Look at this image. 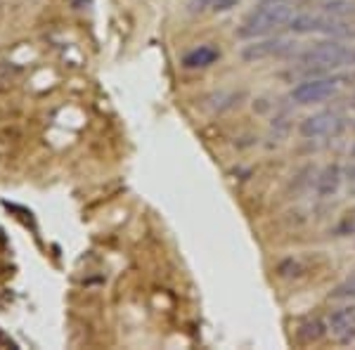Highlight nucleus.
<instances>
[{"label": "nucleus", "instance_id": "f03ea898", "mask_svg": "<svg viewBox=\"0 0 355 350\" xmlns=\"http://www.w3.org/2000/svg\"><path fill=\"white\" fill-rule=\"evenodd\" d=\"M294 17V8L287 0H270L261 5L244 19L241 29H237L239 38H263V36H270L272 31L279 26H289V19Z\"/></svg>", "mask_w": 355, "mask_h": 350}, {"label": "nucleus", "instance_id": "6e6552de", "mask_svg": "<svg viewBox=\"0 0 355 350\" xmlns=\"http://www.w3.org/2000/svg\"><path fill=\"white\" fill-rule=\"evenodd\" d=\"M220 60V50L213 45H199L195 50H190L182 57V67L185 69H206L211 65H216Z\"/></svg>", "mask_w": 355, "mask_h": 350}, {"label": "nucleus", "instance_id": "9b49d317", "mask_svg": "<svg viewBox=\"0 0 355 350\" xmlns=\"http://www.w3.org/2000/svg\"><path fill=\"white\" fill-rule=\"evenodd\" d=\"M330 331V329H327V325L322 320H308V322H303V325H301V329H299V336L303 338L305 343H313V341H320L322 336H325V334Z\"/></svg>", "mask_w": 355, "mask_h": 350}, {"label": "nucleus", "instance_id": "7ed1b4c3", "mask_svg": "<svg viewBox=\"0 0 355 350\" xmlns=\"http://www.w3.org/2000/svg\"><path fill=\"white\" fill-rule=\"evenodd\" d=\"M299 62L308 69H317V71H334V69H346L355 67V45L346 43V40L327 38L322 43L310 45L308 50L299 52Z\"/></svg>", "mask_w": 355, "mask_h": 350}, {"label": "nucleus", "instance_id": "f257e3e1", "mask_svg": "<svg viewBox=\"0 0 355 350\" xmlns=\"http://www.w3.org/2000/svg\"><path fill=\"white\" fill-rule=\"evenodd\" d=\"M289 29L296 36H325L336 40H353L355 24L346 17H334L325 12H299L289 19Z\"/></svg>", "mask_w": 355, "mask_h": 350}, {"label": "nucleus", "instance_id": "9d476101", "mask_svg": "<svg viewBox=\"0 0 355 350\" xmlns=\"http://www.w3.org/2000/svg\"><path fill=\"white\" fill-rule=\"evenodd\" d=\"M320 12L334 14V17H355V0H322Z\"/></svg>", "mask_w": 355, "mask_h": 350}, {"label": "nucleus", "instance_id": "6ab92c4d", "mask_svg": "<svg viewBox=\"0 0 355 350\" xmlns=\"http://www.w3.org/2000/svg\"><path fill=\"white\" fill-rule=\"evenodd\" d=\"M353 126H355V124H353Z\"/></svg>", "mask_w": 355, "mask_h": 350}, {"label": "nucleus", "instance_id": "20e7f679", "mask_svg": "<svg viewBox=\"0 0 355 350\" xmlns=\"http://www.w3.org/2000/svg\"><path fill=\"white\" fill-rule=\"evenodd\" d=\"M299 50V43L294 38H284V36H263V38H254L249 45L241 47V60L244 62H261V60H272V57H292Z\"/></svg>", "mask_w": 355, "mask_h": 350}, {"label": "nucleus", "instance_id": "39448f33", "mask_svg": "<svg viewBox=\"0 0 355 350\" xmlns=\"http://www.w3.org/2000/svg\"><path fill=\"white\" fill-rule=\"evenodd\" d=\"M338 88H341V81L336 76H313L301 81L299 86H294L289 97H292V102L305 107V104H317L330 100L332 95H336Z\"/></svg>", "mask_w": 355, "mask_h": 350}, {"label": "nucleus", "instance_id": "ddd939ff", "mask_svg": "<svg viewBox=\"0 0 355 350\" xmlns=\"http://www.w3.org/2000/svg\"><path fill=\"white\" fill-rule=\"evenodd\" d=\"M336 230H338V235H355V206L343 215V220L338 222Z\"/></svg>", "mask_w": 355, "mask_h": 350}, {"label": "nucleus", "instance_id": "a211bd4d", "mask_svg": "<svg viewBox=\"0 0 355 350\" xmlns=\"http://www.w3.org/2000/svg\"><path fill=\"white\" fill-rule=\"evenodd\" d=\"M353 100H355V95H353Z\"/></svg>", "mask_w": 355, "mask_h": 350}, {"label": "nucleus", "instance_id": "f8f14e48", "mask_svg": "<svg viewBox=\"0 0 355 350\" xmlns=\"http://www.w3.org/2000/svg\"><path fill=\"white\" fill-rule=\"evenodd\" d=\"M332 299L334 301H355V275L348 277L346 282H341L332 291Z\"/></svg>", "mask_w": 355, "mask_h": 350}, {"label": "nucleus", "instance_id": "2eb2a0df", "mask_svg": "<svg viewBox=\"0 0 355 350\" xmlns=\"http://www.w3.org/2000/svg\"><path fill=\"white\" fill-rule=\"evenodd\" d=\"M211 5H213V0H192L187 8H190L192 14H197V12H204L206 8H211Z\"/></svg>", "mask_w": 355, "mask_h": 350}, {"label": "nucleus", "instance_id": "f3484780", "mask_svg": "<svg viewBox=\"0 0 355 350\" xmlns=\"http://www.w3.org/2000/svg\"><path fill=\"white\" fill-rule=\"evenodd\" d=\"M351 156H353V159H355V145H353V147H351Z\"/></svg>", "mask_w": 355, "mask_h": 350}, {"label": "nucleus", "instance_id": "4468645a", "mask_svg": "<svg viewBox=\"0 0 355 350\" xmlns=\"http://www.w3.org/2000/svg\"><path fill=\"white\" fill-rule=\"evenodd\" d=\"M237 5H239V0H213L211 10L213 12H230Z\"/></svg>", "mask_w": 355, "mask_h": 350}, {"label": "nucleus", "instance_id": "dca6fc26", "mask_svg": "<svg viewBox=\"0 0 355 350\" xmlns=\"http://www.w3.org/2000/svg\"><path fill=\"white\" fill-rule=\"evenodd\" d=\"M343 173H346V180H351V183H355V161H353L351 166H348Z\"/></svg>", "mask_w": 355, "mask_h": 350}, {"label": "nucleus", "instance_id": "1a4fd4ad", "mask_svg": "<svg viewBox=\"0 0 355 350\" xmlns=\"http://www.w3.org/2000/svg\"><path fill=\"white\" fill-rule=\"evenodd\" d=\"M341 178H346V173L338 166H330L322 171V175L317 178V194L320 197H332L341 185Z\"/></svg>", "mask_w": 355, "mask_h": 350}, {"label": "nucleus", "instance_id": "0eeeda50", "mask_svg": "<svg viewBox=\"0 0 355 350\" xmlns=\"http://www.w3.org/2000/svg\"><path fill=\"white\" fill-rule=\"evenodd\" d=\"M327 329L338 343L355 341V307H341L327 317Z\"/></svg>", "mask_w": 355, "mask_h": 350}, {"label": "nucleus", "instance_id": "423d86ee", "mask_svg": "<svg viewBox=\"0 0 355 350\" xmlns=\"http://www.w3.org/2000/svg\"><path fill=\"white\" fill-rule=\"evenodd\" d=\"M343 128V116L338 111H317V114H310L301 121L299 132L305 140H320V137H332L336 135L338 130Z\"/></svg>", "mask_w": 355, "mask_h": 350}]
</instances>
